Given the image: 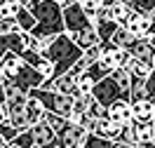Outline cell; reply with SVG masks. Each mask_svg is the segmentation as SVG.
<instances>
[{"mask_svg": "<svg viewBox=\"0 0 155 148\" xmlns=\"http://www.w3.org/2000/svg\"><path fill=\"white\" fill-rule=\"evenodd\" d=\"M26 10L33 14L35 19V26L31 31L33 38L40 40L42 49L49 45V40L64 33V19H61V5L57 0H28L24 5Z\"/></svg>", "mask_w": 155, "mask_h": 148, "instance_id": "1", "label": "cell"}, {"mask_svg": "<svg viewBox=\"0 0 155 148\" xmlns=\"http://www.w3.org/2000/svg\"><path fill=\"white\" fill-rule=\"evenodd\" d=\"M42 54L52 61L54 75H61V73H68V68L82 57V49L78 47L66 33H59V35H54L49 40V45L42 49Z\"/></svg>", "mask_w": 155, "mask_h": 148, "instance_id": "2", "label": "cell"}, {"mask_svg": "<svg viewBox=\"0 0 155 148\" xmlns=\"http://www.w3.org/2000/svg\"><path fill=\"white\" fill-rule=\"evenodd\" d=\"M28 92L33 97H38V101L42 104V108L47 113H54L64 120H68V115L73 113V94H59V92H49L42 87L28 89Z\"/></svg>", "mask_w": 155, "mask_h": 148, "instance_id": "3", "label": "cell"}, {"mask_svg": "<svg viewBox=\"0 0 155 148\" xmlns=\"http://www.w3.org/2000/svg\"><path fill=\"white\" fill-rule=\"evenodd\" d=\"M61 19H64V33H66V35H73L75 31L85 28V26H89V24H94L92 19H87L85 12L78 7V2L61 7Z\"/></svg>", "mask_w": 155, "mask_h": 148, "instance_id": "4", "label": "cell"}, {"mask_svg": "<svg viewBox=\"0 0 155 148\" xmlns=\"http://www.w3.org/2000/svg\"><path fill=\"white\" fill-rule=\"evenodd\" d=\"M85 136H87V129L75 125V122H71V120H66L61 125V129L57 132L59 146H64V148H82Z\"/></svg>", "mask_w": 155, "mask_h": 148, "instance_id": "5", "label": "cell"}, {"mask_svg": "<svg viewBox=\"0 0 155 148\" xmlns=\"http://www.w3.org/2000/svg\"><path fill=\"white\" fill-rule=\"evenodd\" d=\"M120 97H122V94H120L115 80L110 78V75L101 78L99 82H94V87H92V99H94L97 104H101L104 108H106L108 104H113L115 99H120Z\"/></svg>", "mask_w": 155, "mask_h": 148, "instance_id": "6", "label": "cell"}, {"mask_svg": "<svg viewBox=\"0 0 155 148\" xmlns=\"http://www.w3.org/2000/svg\"><path fill=\"white\" fill-rule=\"evenodd\" d=\"M129 33H134L139 40H146V35L153 31V21H150V14H146V12H139V10H132L129 12V17L125 19L122 24Z\"/></svg>", "mask_w": 155, "mask_h": 148, "instance_id": "7", "label": "cell"}, {"mask_svg": "<svg viewBox=\"0 0 155 148\" xmlns=\"http://www.w3.org/2000/svg\"><path fill=\"white\" fill-rule=\"evenodd\" d=\"M129 59H132V57H129L127 49H117V47H113V45L104 42V52H101V57H99V64H104L108 71H115V68H125Z\"/></svg>", "mask_w": 155, "mask_h": 148, "instance_id": "8", "label": "cell"}, {"mask_svg": "<svg viewBox=\"0 0 155 148\" xmlns=\"http://www.w3.org/2000/svg\"><path fill=\"white\" fill-rule=\"evenodd\" d=\"M31 129V134H33V143H35V148H57L59 146V139L57 134L52 132V127H49L45 120H40L38 125H33Z\"/></svg>", "mask_w": 155, "mask_h": 148, "instance_id": "9", "label": "cell"}, {"mask_svg": "<svg viewBox=\"0 0 155 148\" xmlns=\"http://www.w3.org/2000/svg\"><path fill=\"white\" fill-rule=\"evenodd\" d=\"M106 118L115 125H125V122H132V106H129V99L120 97L115 99L113 104L106 106Z\"/></svg>", "mask_w": 155, "mask_h": 148, "instance_id": "10", "label": "cell"}, {"mask_svg": "<svg viewBox=\"0 0 155 148\" xmlns=\"http://www.w3.org/2000/svg\"><path fill=\"white\" fill-rule=\"evenodd\" d=\"M129 106H132V120L134 122H150L153 120L155 104L150 99H134V101H129Z\"/></svg>", "mask_w": 155, "mask_h": 148, "instance_id": "11", "label": "cell"}, {"mask_svg": "<svg viewBox=\"0 0 155 148\" xmlns=\"http://www.w3.org/2000/svg\"><path fill=\"white\" fill-rule=\"evenodd\" d=\"M24 118H26V125L33 127V125H38L40 120L45 118V108H42V104L38 101V97H33L28 92V97H26V104H24Z\"/></svg>", "mask_w": 155, "mask_h": 148, "instance_id": "12", "label": "cell"}, {"mask_svg": "<svg viewBox=\"0 0 155 148\" xmlns=\"http://www.w3.org/2000/svg\"><path fill=\"white\" fill-rule=\"evenodd\" d=\"M40 87L49 89V92H59V94H73V75H68V73L54 75L49 80H42Z\"/></svg>", "mask_w": 155, "mask_h": 148, "instance_id": "13", "label": "cell"}, {"mask_svg": "<svg viewBox=\"0 0 155 148\" xmlns=\"http://www.w3.org/2000/svg\"><path fill=\"white\" fill-rule=\"evenodd\" d=\"M89 132L97 134V136H101V139H108V141H115V139H117V125H115V122H110L106 115L94 120L92 127H89Z\"/></svg>", "mask_w": 155, "mask_h": 148, "instance_id": "14", "label": "cell"}, {"mask_svg": "<svg viewBox=\"0 0 155 148\" xmlns=\"http://www.w3.org/2000/svg\"><path fill=\"white\" fill-rule=\"evenodd\" d=\"M68 38L73 40L80 49H87V47H92V45H97V42H99V35H97L94 24H89V26H85V28L75 31V33H73V35H68Z\"/></svg>", "mask_w": 155, "mask_h": 148, "instance_id": "15", "label": "cell"}, {"mask_svg": "<svg viewBox=\"0 0 155 148\" xmlns=\"http://www.w3.org/2000/svg\"><path fill=\"white\" fill-rule=\"evenodd\" d=\"M136 40H139V38H136L134 33H129L125 26H117V28L110 33L108 45H113V47H117V49H129V47L136 42Z\"/></svg>", "mask_w": 155, "mask_h": 148, "instance_id": "16", "label": "cell"}, {"mask_svg": "<svg viewBox=\"0 0 155 148\" xmlns=\"http://www.w3.org/2000/svg\"><path fill=\"white\" fill-rule=\"evenodd\" d=\"M127 52H129V57H132V59L148 64V61H150V57H153V52H155V49L150 47V45H148L146 40H136V42H134V45H132L129 49H127Z\"/></svg>", "mask_w": 155, "mask_h": 148, "instance_id": "17", "label": "cell"}, {"mask_svg": "<svg viewBox=\"0 0 155 148\" xmlns=\"http://www.w3.org/2000/svg\"><path fill=\"white\" fill-rule=\"evenodd\" d=\"M92 87H94V80L89 78L85 71L73 78V94H82V97H85V94H92Z\"/></svg>", "mask_w": 155, "mask_h": 148, "instance_id": "18", "label": "cell"}, {"mask_svg": "<svg viewBox=\"0 0 155 148\" xmlns=\"http://www.w3.org/2000/svg\"><path fill=\"white\" fill-rule=\"evenodd\" d=\"M120 24H115L113 19H99L94 21V28H97V35H99V42H108V38H110V33L117 28Z\"/></svg>", "mask_w": 155, "mask_h": 148, "instance_id": "19", "label": "cell"}, {"mask_svg": "<svg viewBox=\"0 0 155 148\" xmlns=\"http://www.w3.org/2000/svg\"><path fill=\"white\" fill-rule=\"evenodd\" d=\"M110 78L115 80L120 94H122L125 99L129 97V73H127L125 68H115V71H110Z\"/></svg>", "mask_w": 155, "mask_h": 148, "instance_id": "20", "label": "cell"}, {"mask_svg": "<svg viewBox=\"0 0 155 148\" xmlns=\"http://www.w3.org/2000/svg\"><path fill=\"white\" fill-rule=\"evenodd\" d=\"M21 7L19 0H0V19H14Z\"/></svg>", "mask_w": 155, "mask_h": 148, "instance_id": "21", "label": "cell"}, {"mask_svg": "<svg viewBox=\"0 0 155 148\" xmlns=\"http://www.w3.org/2000/svg\"><path fill=\"white\" fill-rule=\"evenodd\" d=\"M129 12H132V7H127L125 2H115L113 7H108V19H113L115 24H125V19L129 17Z\"/></svg>", "mask_w": 155, "mask_h": 148, "instance_id": "22", "label": "cell"}, {"mask_svg": "<svg viewBox=\"0 0 155 148\" xmlns=\"http://www.w3.org/2000/svg\"><path fill=\"white\" fill-rule=\"evenodd\" d=\"M14 21H17L19 31H24V33H31V31H33V26H35V19H33V14H31L26 7H21V10H19V14L14 17Z\"/></svg>", "mask_w": 155, "mask_h": 148, "instance_id": "23", "label": "cell"}, {"mask_svg": "<svg viewBox=\"0 0 155 148\" xmlns=\"http://www.w3.org/2000/svg\"><path fill=\"white\" fill-rule=\"evenodd\" d=\"M33 71H35V73H38V75H40L42 80L54 78V66H52V61H49L47 57H45V54H42V57L38 59V64L33 66Z\"/></svg>", "mask_w": 155, "mask_h": 148, "instance_id": "24", "label": "cell"}, {"mask_svg": "<svg viewBox=\"0 0 155 148\" xmlns=\"http://www.w3.org/2000/svg\"><path fill=\"white\" fill-rule=\"evenodd\" d=\"M101 52H104V42H97V45H92V47L82 49V64L85 66H89V64H94V61H99V57H101Z\"/></svg>", "mask_w": 155, "mask_h": 148, "instance_id": "25", "label": "cell"}, {"mask_svg": "<svg viewBox=\"0 0 155 148\" xmlns=\"http://www.w3.org/2000/svg\"><path fill=\"white\" fill-rule=\"evenodd\" d=\"M110 146H113V141L101 139V136H97V134H92V132H87L85 143H82V148H110Z\"/></svg>", "mask_w": 155, "mask_h": 148, "instance_id": "26", "label": "cell"}, {"mask_svg": "<svg viewBox=\"0 0 155 148\" xmlns=\"http://www.w3.org/2000/svg\"><path fill=\"white\" fill-rule=\"evenodd\" d=\"M10 146H17V148H33L35 143H33V134H31V129H24V132H19L17 136L12 139Z\"/></svg>", "mask_w": 155, "mask_h": 148, "instance_id": "27", "label": "cell"}, {"mask_svg": "<svg viewBox=\"0 0 155 148\" xmlns=\"http://www.w3.org/2000/svg\"><path fill=\"white\" fill-rule=\"evenodd\" d=\"M85 115H89L92 120L104 118V115H106V108H104L101 104H97L94 99H89V101H87V108H85Z\"/></svg>", "mask_w": 155, "mask_h": 148, "instance_id": "28", "label": "cell"}, {"mask_svg": "<svg viewBox=\"0 0 155 148\" xmlns=\"http://www.w3.org/2000/svg\"><path fill=\"white\" fill-rule=\"evenodd\" d=\"M17 134H19V132L12 127L7 120H5L2 125H0V141H2V143H12V139L17 136Z\"/></svg>", "mask_w": 155, "mask_h": 148, "instance_id": "29", "label": "cell"}, {"mask_svg": "<svg viewBox=\"0 0 155 148\" xmlns=\"http://www.w3.org/2000/svg\"><path fill=\"white\" fill-rule=\"evenodd\" d=\"M143 92H146V99H150V101L155 104V71H150V73L146 75Z\"/></svg>", "mask_w": 155, "mask_h": 148, "instance_id": "30", "label": "cell"}, {"mask_svg": "<svg viewBox=\"0 0 155 148\" xmlns=\"http://www.w3.org/2000/svg\"><path fill=\"white\" fill-rule=\"evenodd\" d=\"M19 26L14 19H0V35H7V33H17Z\"/></svg>", "mask_w": 155, "mask_h": 148, "instance_id": "31", "label": "cell"}, {"mask_svg": "<svg viewBox=\"0 0 155 148\" xmlns=\"http://www.w3.org/2000/svg\"><path fill=\"white\" fill-rule=\"evenodd\" d=\"M146 42H148V45H150V47L155 49V31H150V33L146 35Z\"/></svg>", "mask_w": 155, "mask_h": 148, "instance_id": "32", "label": "cell"}, {"mask_svg": "<svg viewBox=\"0 0 155 148\" xmlns=\"http://www.w3.org/2000/svg\"><path fill=\"white\" fill-rule=\"evenodd\" d=\"M115 2H117V0H99V7H106V10H108V7H113Z\"/></svg>", "mask_w": 155, "mask_h": 148, "instance_id": "33", "label": "cell"}, {"mask_svg": "<svg viewBox=\"0 0 155 148\" xmlns=\"http://www.w3.org/2000/svg\"><path fill=\"white\" fill-rule=\"evenodd\" d=\"M5 120H7V108H5L2 104H0V125H2Z\"/></svg>", "mask_w": 155, "mask_h": 148, "instance_id": "34", "label": "cell"}, {"mask_svg": "<svg viewBox=\"0 0 155 148\" xmlns=\"http://www.w3.org/2000/svg\"><path fill=\"white\" fill-rule=\"evenodd\" d=\"M132 148H155V146L150 143V141H146V143H134Z\"/></svg>", "mask_w": 155, "mask_h": 148, "instance_id": "35", "label": "cell"}, {"mask_svg": "<svg viewBox=\"0 0 155 148\" xmlns=\"http://www.w3.org/2000/svg\"><path fill=\"white\" fill-rule=\"evenodd\" d=\"M110 148H132V146H127V143H120V141H113V146Z\"/></svg>", "mask_w": 155, "mask_h": 148, "instance_id": "36", "label": "cell"}, {"mask_svg": "<svg viewBox=\"0 0 155 148\" xmlns=\"http://www.w3.org/2000/svg\"><path fill=\"white\" fill-rule=\"evenodd\" d=\"M73 2H78V0H61L59 5H61V7H66V5H73Z\"/></svg>", "mask_w": 155, "mask_h": 148, "instance_id": "37", "label": "cell"}, {"mask_svg": "<svg viewBox=\"0 0 155 148\" xmlns=\"http://www.w3.org/2000/svg\"><path fill=\"white\" fill-rule=\"evenodd\" d=\"M148 66H150V71H155V52H153V57H150V61H148Z\"/></svg>", "mask_w": 155, "mask_h": 148, "instance_id": "38", "label": "cell"}, {"mask_svg": "<svg viewBox=\"0 0 155 148\" xmlns=\"http://www.w3.org/2000/svg\"><path fill=\"white\" fill-rule=\"evenodd\" d=\"M150 21H153V31H155V10L150 12Z\"/></svg>", "mask_w": 155, "mask_h": 148, "instance_id": "39", "label": "cell"}, {"mask_svg": "<svg viewBox=\"0 0 155 148\" xmlns=\"http://www.w3.org/2000/svg\"><path fill=\"white\" fill-rule=\"evenodd\" d=\"M5 82V73H2V68H0V85Z\"/></svg>", "mask_w": 155, "mask_h": 148, "instance_id": "40", "label": "cell"}, {"mask_svg": "<svg viewBox=\"0 0 155 148\" xmlns=\"http://www.w3.org/2000/svg\"><path fill=\"white\" fill-rule=\"evenodd\" d=\"M150 143H153V146H155V132H153V136H150Z\"/></svg>", "mask_w": 155, "mask_h": 148, "instance_id": "41", "label": "cell"}, {"mask_svg": "<svg viewBox=\"0 0 155 148\" xmlns=\"http://www.w3.org/2000/svg\"><path fill=\"white\" fill-rule=\"evenodd\" d=\"M150 122H153V125H155V110H153V120H150Z\"/></svg>", "mask_w": 155, "mask_h": 148, "instance_id": "42", "label": "cell"}, {"mask_svg": "<svg viewBox=\"0 0 155 148\" xmlns=\"http://www.w3.org/2000/svg\"><path fill=\"white\" fill-rule=\"evenodd\" d=\"M19 2H21V5H26V2H28V0H19Z\"/></svg>", "mask_w": 155, "mask_h": 148, "instance_id": "43", "label": "cell"}, {"mask_svg": "<svg viewBox=\"0 0 155 148\" xmlns=\"http://www.w3.org/2000/svg\"><path fill=\"white\" fill-rule=\"evenodd\" d=\"M57 148H64V146H57Z\"/></svg>", "mask_w": 155, "mask_h": 148, "instance_id": "44", "label": "cell"}, {"mask_svg": "<svg viewBox=\"0 0 155 148\" xmlns=\"http://www.w3.org/2000/svg\"><path fill=\"white\" fill-rule=\"evenodd\" d=\"M33 148H35V146H33Z\"/></svg>", "mask_w": 155, "mask_h": 148, "instance_id": "45", "label": "cell"}]
</instances>
